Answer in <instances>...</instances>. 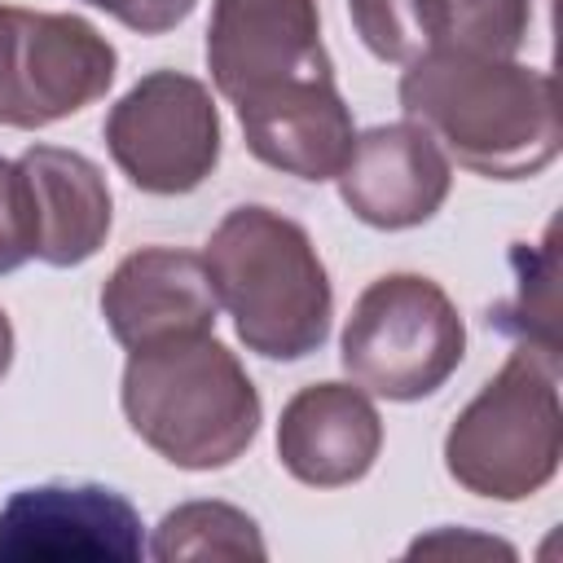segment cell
Returning <instances> with one entry per match:
<instances>
[{"instance_id":"obj_1","label":"cell","mask_w":563,"mask_h":563,"mask_svg":"<svg viewBox=\"0 0 563 563\" xmlns=\"http://www.w3.org/2000/svg\"><path fill=\"white\" fill-rule=\"evenodd\" d=\"M400 110L484 180L537 176L563 145L554 75L515 57L431 48L400 75Z\"/></svg>"},{"instance_id":"obj_2","label":"cell","mask_w":563,"mask_h":563,"mask_svg":"<svg viewBox=\"0 0 563 563\" xmlns=\"http://www.w3.org/2000/svg\"><path fill=\"white\" fill-rule=\"evenodd\" d=\"M119 400L128 427L180 471L233 466L264 413L251 374L211 330L132 347Z\"/></svg>"},{"instance_id":"obj_3","label":"cell","mask_w":563,"mask_h":563,"mask_svg":"<svg viewBox=\"0 0 563 563\" xmlns=\"http://www.w3.org/2000/svg\"><path fill=\"white\" fill-rule=\"evenodd\" d=\"M202 260L246 352L264 361H303L325 343L334 290L299 220L255 202L233 207L211 229Z\"/></svg>"},{"instance_id":"obj_4","label":"cell","mask_w":563,"mask_h":563,"mask_svg":"<svg viewBox=\"0 0 563 563\" xmlns=\"http://www.w3.org/2000/svg\"><path fill=\"white\" fill-rule=\"evenodd\" d=\"M559 457V365L519 347L453 418L444 435V471L475 497L523 501L554 479Z\"/></svg>"},{"instance_id":"obj_5","label":"cell","mask_w":563,"mask_h":563,"mask_svg":"<svg viewBox=\"0 0 563 563\" xmlns=\"http://www.w3.org/2000/svg\"><path fill=\"white\" fill-rule=\"evenodd\" d=\"M466 356V325L440 282L387 273L369 282L339 339V361L356 387L383 400L435 396Z\"/></svg>"},{"instance_id":"obj_6","label":"cell","mask_w":563,"mask_h":563,"mask_svg":"<svg viewBox=\"0 0 563 563\" xmlns=\"http://www.w3.org/2000/svg\"><path fill=\"white\" fill-rule=\"evenodd\" d=\"M114 44L75 13L0 4V123L48 128L101 101L114 84Z\"/></svg>"},{"instance_id":"obj_7","label":"cell","mask_w":563,"mask_h":563,"mask_svg":"<svg viewBox=\"0 0 563 563\" xmlns=\"http://www.w3.org/2000/svg\"><path fill=\"white\" fill-rule=\"evenodd\" d=\"M114 167L158 198L194 194L220 163V114L211 88L185 70L141 75L106 114Z\"/></svg>"},{"instance_id":"obj_8","label":"cell","mask_w":563,"mask_h":563,"mask_svg":"<svg viewBox=\"0 0 563 563\" xmlns=\"http://www.w3.org/2000/svg\"><path fill=\"white\" fill-rule=\"evenodd\" d=\"M207 66L233 106L251 92L334 75L321 44L317 0H216L207 26Z\"/></svg>"},{"instance_id":"obj_9","label":"cell","mask_w":563,"mask_h":563,"mask_svg":"<svg viewBox=\"0 0 563 563\" xmlns=\"http://www.w3.org/2000/svg\"><path fill=\"white\" fill-rule=\"evenodd\" d=\"M141 515L106 484H31L0 506V559H141Z\"/></svg>"},{"instance_id":"obj_10","label":"cell","mask_w":563,"mask_h":563,"mask_svg":"<svg viewBox=\"0 0 563 563\" xmlns=\"http://www.w3.org/2000/svg\"><path fill=\"white\" fill-rule=\"evenodd\" d=\"M334 180L343 207L361 224L396 233L427 224L444 207L453 185V163L427 128L400 119L361 132Z\"/></svg>"},{"instance_id":"obj_11","label":"cell","mask_w":563,"mask_h":563,"mask_svg":"<svg viewBox=\"0 0 563 563\" xmlns=\"http://www.w3.org/2000/svg\"><path fill=\"white\" fill-rule=\"evenodd\" d=\"M238 123L246 136V150L299 180H334L352 154L356 128L343 92L334 88V75L321 79H290L264 92L242 97Z\"/></svg>"},{"instance_id":"obj_12","label":"cell","mask_w":563,"mask_h":563,"mask_svg":"<svg viewBox=\"0 0 563 563\" xmlns=\"http://www.w3.org/2000/svg\"><path fill=\"white\" fill-rule=\"evenodd\" d=\"M220 299L207 260L176 246H141L101 286V317L110 334L132 352L172 334H207Z\"/></svg>"},{"instance_id":"obj_13","label":"cell","mask_w":563,"mask_h":563,"mask_svg":"<svg viewBox=\"0 0 563 563\" xmlns=\"http://www.w3.org/2000/svg\"><path fill=\"white\" fill-rule=\"evenodd\" d=\"M383 449V418L356 383H308L277 418V457L308 488H343L369 475Z\"/></svg>"},{"instance_id":"obj_14","label":"cell","mask_w":563,"mask_h":563,"mask_svg":"<svg viewBox=\"0 0 563 563\" xmlns=\"http://www.w3.org/2000/svg\"><path fill=\"white\" fill-rule=\"evenodd\" d=\"M31 202V260L48 268H75L106 246L110 233V185L92 158L66 145H31L18 158Z\"/></svg>"},{"instance_id":"obj_15","label":"cell","mask_w":563,"mask_h":563,"mask_svg":"<svg viewBox=\"0 0 563 563\" xmlns=\"http://www.w3.org/2000/svg\"><path fill=\"white\" fill-rule=\"evenodd\" d=\"M515 295L488 308V325L510 334L519 347L537 352L541 361L559 365V238L554 224L537 246H510Z\"/></svg>"},{"instance_id":"obj_16","label":"cell","mask_w":563,"mask_h":563,"mask_svg":"<svg viewBox=\"0 0 563 563\" xmlns=\"http://www.w3.org/2000/svg\"><path fill=\"white\" fill-rule=\"evenodd\" d=\"M150 554L158 563L172 559H264L268 545L260 523L229 501H185L163 515L154 528Z\"/></svg>"},{"instance_id":"obj_17","label":"cell","mask_w":563,"mask_h":563,"mask_svg":"<svg viewBox=\"0 0 563 563\" xmlns=\"http://www.w3.org/2000/svg\"><path fill=\"white\" fill-rule=\"evenodd\" d=\"M347 13L378 62L409 66L440 40V0H347Z\"/></svg>"},{"instance_id":"obj_18","label":"cell","mask_w":563,"mask_h":563,"mask_svg":"<svg viewBox=\"0 0 563 563\" xmlns=\"http://www.w3.org/2000/svg\"><path fill=\"white\" fill-rule=\"evenodd\" d=\"M528 0H440V40L435 48L515 57L528 40Z\"/></svg>"},{"instance_id":"obj_19","label":"cell","mask_w":563,"mask_h":563,"mask_svg":"<svg viewBox=\"0 0 563 563\" xmlns=\"http://www.w3.org/2000/svg\"><path fill=\"white\" fill-rule=\"evenodd\" d=\"M35 233H31V202H26V180L18 163L0 158V273H13L31 260Z\"/></svg>"},{"instance_id":"obj_20","label":"cell","mask_w":563,"mask_h":563,"mask_svg":"<svg viewBox=\"0 0 563 563\" xmlns=\"http://www.w3.org/2000/svg\"><path fill=\"white\" fill-rule=\"evenodd\" d=\"M92 9H106L114 22H123L136 35H163L172 26H180L198 0H84Z\"/></svg>"},{"instance_id":"obj_21","label":"cell","mask_w":563,"mask_h":563,"mask_svg":"<svg viewBox=\"0 0 563 563\" xmlns=\"http://www.w3.org/2000/svg\"><path fill=\"white\" fill-rule=\"evenodd\" d=\"M427 550H479V554H510V545H501V541L466 537V532H453V528H444V532H435V537H418V541L409 545V554H427Z\"/></svg>"},{"instance_id":"obj_22","label":"cell","mask_w":563,"mask_h":563,"mask_svg":"<svg viewBox=\"0 0 563 563\" xmlns=\"http://www.w3.org/2000/svg\"><path fill=\"white\" fill-rule=\"evenodd\" d=\"M9 365H13V325H9V317L0 308V378L9 374Z\"/></svg>"}]
</instances>
